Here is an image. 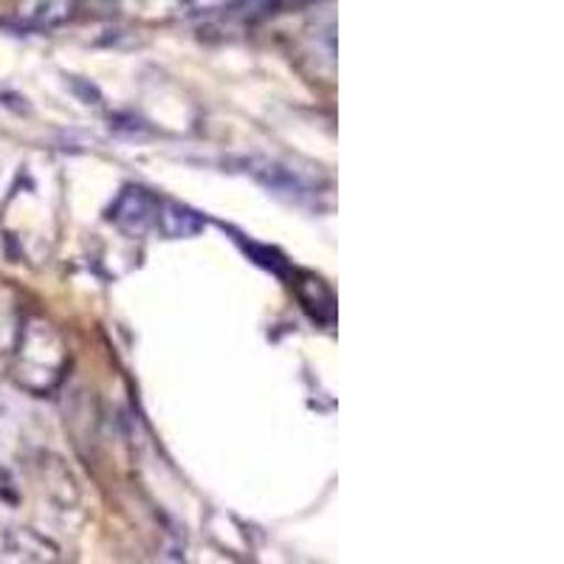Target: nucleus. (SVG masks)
<instances>
[{
	"mask_svg": "<svg viewBox=\"0 0 564 564\" xmlns=\"http://www.w3.org/2000/svg\"><path fill=\"white\" fill-rule=\"evenodd\" d=\"M246 173L254 175L257 181H263L265 186H271V189H276V193H285V195H302L305 193V186L300 184V178H296L291 170H282L276 167V164H269V161H249L246 164Z\"/></svg>",
	"mask_w": 564,
	"mask_h": 564,
	"instance_id": "obj_4",
	"label": "nucleus"
},
{
	"mask_svg": "<svg viewBox=\"0 0 564 564\" xmlns=\"http://www.w3.org/2000/svg\"><path fill=\"white\" fill-rule=\"evenodd\" d=\"M77 12V0H20L18 20L32 29H57Z\"/></svg>",
	"mask_w": 564,
	"mask_h": 564,
	"instance_id": "obj_2",
	"label": "nucleus"
},
{
	"mask_svg": "<svg viewBox=\"0 0 564 564\" xmlns=\"http://www.w3.org/2000/svg\"><path fill=\"white\" fill-rule=\"evenodd\" d=\"M206 220L200 218L198 212L186 209V206L173 204V200H159L155 209V229H161L164 238H195L198 231H204Z\"/></svg>",
	"mask_w": 564,
	"mask_h": 564,
	"instance_id": "obj_3",
	"label": "nucleus"
},
{
	"mask_svg": "<svg viewBox=\"0 0 564 564\" xmlns=\"http://www.w3.org/2000/svg\"><path fill=\"white\" fill-rule=\"evenodd\" d=\"M155 209H159V200H155L148 189L128 186V189L116 198L113 209H110V220H113L119 229L130 231V235H144V231L155 226Z\"/></svg>",
	"mask_w": 564,
	"mask_h": 564,
	"instance_id": "obj_1",
	"label": "nucleus"
},
{
	"mask_svg": "<svg viewBox=\"0 0 564 564\" xmlns=\"http://www.w3.org/2000/svg\"><path fill=\"white\" fill-rule=\"evenodd\" d=\"M175 12L184 14V18H198V14H209L215 9H220L226 0H173Z\"/></svg>",
	"mask_w": 564,
	"mask_h": 564,
	"instance_id": "obj_5",
	"label": "nucleus"
}]
</instances>
